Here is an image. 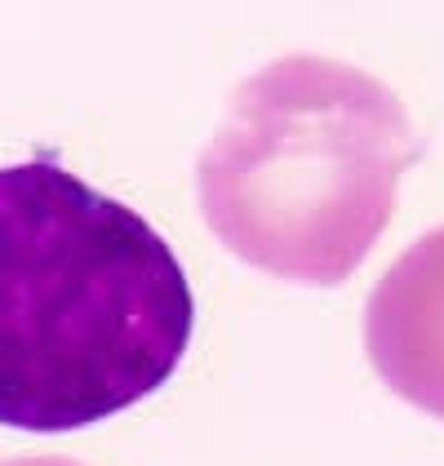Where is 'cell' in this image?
Returning a JSON list of instances; mask_svg holds the SVG:
<instances>
[{
    "label": "cell",
    "mask_w": 444,
    "mask_h": 466,
    "mask_svg": "<svg viewBox=\"0 0 444 466\" xmlns=\"http://www.w3.org/2000/svg\"><path fill=\"white\" fill-rule=\"evenodd\" d=\"M196 298L147 218L54 156L0 169V427L58 435L156 395Z\"/></svg>",
    "instance_id": "cell-1"
},
{
    "label": "cell",
    "mask_w": 444,
    "mask_h": 466,
    "mask_svg": "<svg viewBox=\"0 0 444 466\" xmlns=\"http://www.w3.org/2000/svg\"><path fill=\"white\" fill-rule=\"evenodd\" d=\"M409 160L405 107L382 80L294 54L236 89L200 191L231 249L285 276L342 280L391 214Z\"/></svg>",
    "instance_id": "cell-2"
}]
</instances>
